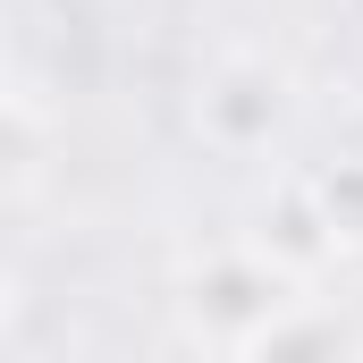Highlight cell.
<instances>
[{
    "label": "cell",
    "instance_id": "cell-1",
    "mask_svg": "<svg viewBox=\"0 0 363 363\" xmlns=\"http://www.w3.org/2000/svg\"><path fill=\"white\" fill-rule=\"evenodd\" d=\"M287 304H296V296H287V279H279L254 245L211 254L203 271L186 279V321H194L203 338H228V347H245L254 330H271Z\"/></svg>",
    "mask_w": 363,
    "mask_h": 363
},
{
    "label": "cell",
    "instance_id": "cell-2",
    "mask_svg": "<svg viewBox=\"0 0 363 363\" xmlns=\"http://www.w3.org/2000/svg\"><path fill=\"white\" fill-rule=\"evenodd\" d=\"M279 118H287V93H279V77L254 68V60L211 68L203 93H194V127H203L220 152H262V144L279 135Z\"/></svg>",
    "mask_w": 363,
    "mask_h": 363
},
{
    "label": "cell",
    "instance_id": "cell-3",
    "mask_svg": "<svg viewBox=\"0 0 363 363\" xmlns=\"http://www.w3.org/2000/svg\"><path fill=\"white\" fill-rule=\"evenodd\" d=\"M254 254H262L279 279H313L330 254H338V228L321 220V203H313L304 178H287L271 194V211H262V228H254Z\"/></svg>",
    "mask_w": 363,
    "mask_h": 363
},
{
    "label": "cell",
    "instance_id": "cell-4",
    "mask_svg": "<svg viewBox=\"0 0 363 363\" xmlns=\"http://www.w3.org/2000/svg\"><path fill=\"white\" fill-rule=\"evenodd\" d=\"M237 363H347V330L321 304H287L271 330H254L237 347Z\"/></svg>",
    "mask_w": 363,
    "mask_h": 363
},
{
    "label": "cell",
    "instance_id": "cell-5",
    "mask_svg": "<svg viewBox=\"0 0 363 363\" xmlns=\"http://www.w3.org/2000/svg\"><path fill=\"white\" fill-rule=\"evenodd\" d=\"M313 203H321V220L338 228V245H363V152L355 161H330V169H313Z\"/></svg>",
    "mask_w": 363,
    "mask_h": 363
}]
</instances>
